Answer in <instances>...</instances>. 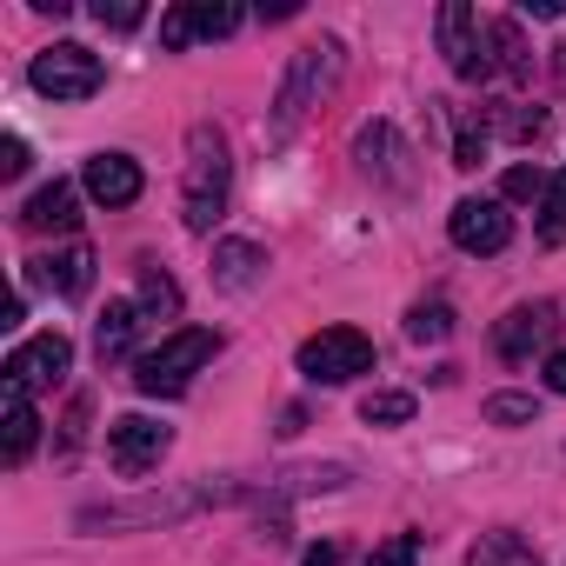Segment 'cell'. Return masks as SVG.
I'll return each instance as SVG.
<instances>
[{"mask_svg":"<svg viewBox=\"0 0 566 566\" xmlns=\"http://www.w3.org/2000/svg\"><path fill=\"white\" fill-rule=\"evenodd\" d=\"M440 48H447L460 81H493L500 74L493 54H486V21L467 8V0H447V8H440Z\"/></svg>","mask_w":566,"mask_h":566,"instance_id":"cell-6","label":"cell"},{"mask_svg":"<svg viewBox=\"0 0 566 566\" xmlns=\"http://www.w3.org/2000/svg\"><path fill=\"white\" fill-rule=\"evenodd\" d=\"M447 334H453V307H447V301H427V307L407 314V340L427 347V340H447Z\"/></svg>","mask_w":566,"mask_h":566,"instance_id":"cell-22","label":"cell"},{"mask_svg":"<svg viewBox=\"0 0 566 566\" xmlns=\"http://www.w3.org/2000/svg\"><path fill=\"white\" fill-rule=\"evenodd\" d=\"M539 240H546V247L566 240V174H553V187H546V200H539Z\"/></svg>","mask_w":566,"mask_h":566,"instance_id":"cell-23","label":"cell"},{"mask_svg":"<svg viewBox=\"0 0 566 566\" xmlns=\"http://www.w3.org/2000/svg\"><path fill=\"white\" fill-rule=\"evenodd\" d=\"M473 566H539V559L526 553L520 533H486V539L473 546Z\"/></svg>","mask_w":566,"mask_h":566,"instance_id":"cell-21","label":"cell"},{"mask_svg":"<svg viewBox=\"0 0 566 566\" xmlns=\"http://www.w3.org/2000/svg\"><path fill=\"white\" fill-rule=\"evenodd\" d=\"M354 154H360V167H367V174H380V180H394V187H407V167H400V140H394V127H387V120H374V127H360V140H354Z\"/></svg>","mask_w":566,"mask_h":566,"instance_id":"cell-15","label":"cell"},{"mask_svg":"<svg viewBox=\"0 0 566 566\" xmlns=\"http://www.w3.org/2000/svg\"><path fill=\"white\" fill-rule=\"evenodd\" d=\"M486 48H493V67H500V74H513V81L533 74V54H526V41H520L513 21H486Z\"/></svg>","mask_w":566,"mask_h":566,"instance_id":"cell-19","label":"cell"},{"mask_svg":"<svg viewBox=\"0 0 566 566\" xmlns=\"http://www.w3.org/2000/svg\"><path fill=\"white\" fill-rule=\"evenodd\" d=\"M74 367V340L67 334H34L8 354V387L34 394V387H61V374Z\"/></svg>","mask_w":566,"mask_h":566,"instance_id":"cell-7","label":"cell"},{"mask_svg":"<svg viewBox=\"0 0 566 566\" xmlns=\"http://www.w3.org/2000/svg\"><path fill=\"white\" fill-rule=\"evenodd\" d=\"M134 334H140V301H107V314H101V327H94V354H101V367L120 360V354L134 347Z\"/></svg>","mask_w":566,"mask_h":566,"instance_id":"cell-16","label":"cell"},{"mask_svg":"<svg viewBox=\"0 0 566 566\" xmlns=\"http://www.w3.org/2000/svg\"><path fill=\"white\" fill-rule=\"evenodd\" d=\"M81 187H87L101 207H134V200H140V167H134L127 154H94L87 174H81Z\"/></svg>","mask_w":566,"mask_h":566,"instance_id":"cell-12","label":"cell"},{"mask_svg":"<svg viewBox=\"0 0 566 566\" xmlns=\"http://www.w3.org/2000/svg\"><path fill=\"white\" fill-rule=\"evenodd\" d=\"M533 413H539L533 394H493V400H486V420H493V427H526Z\"/></svg>","mask_w":566,"mask_h":566,"instance_id":"cell-25","label":"cell"},{"mask_svg":"<svg viewBox=\"0 0 566 566\" xmlns=\"http://www.w3.org/2000/svg\"><path fill=\"white\" fill-rule=\"evenodd\" d=\"M301 374L321 380V387L360 380V374H374V340H367L360 327H321V334L301 347Z\"/></svg>","mask_w":566,"mask_h":566,"instance_id":"cell-5","label":"cell"},{"mask_svg":"<svg viewBox=\"0 0 566 566\" xmlns=\"http://www.w3.org/2000/svg\"><path fill=\"white\" fill-rule=\"evenodd\" d=\"M94 21H101V28H114V34H127V28H140V21H147V8H140V0H94Z\"/></svg>","mask_w":566,"mask_h":566,"instance_id":"cell-26","label":"cell"},{"mask_svg":"<svg viewBox=\"0 0 566 566\" xmlns=\"http://www.w3.org/2000/svg\"><path fill=\"white\" fill-rule=\"evenodd\" d=\"M480 154H486V134H480V127H460V147H453V167H480Z\"/></svg>","mask_w":566,"mask_h":566,"instance_id":"cell-29","label":"cell"},{"mask_svg":"<svg viewBox=\"0 0 566 566\" xmlns=\"http://www.w3.org/2000/svg\"><path fill=\"white\" fill-rule=\"evenodd\" d=\"M367 566H420V533H394L387 546H374Z\"/></svg>","mask_w":566,"mask_h":566,"instance_id":"cell-28","label":"cell"},{"mask_svg":"<svg viewBox=\"0 0 566 566\" xmlns=\"http://www.w3.org/2000/svg\"><path fill=\"white\" fill-rule=\"evenodd\" d=\"M526 14H539V21H559V14H566V0H526Z\"/></svg>","mask_w":566,"mask_h":566,"instance_id":"cell-32","label":"cell"},{"mask_svg":"<svg viewBox=\"0 0 566 566\" xmlns=\"http://www.w3.org/2000/svg\"><path fill=\"white\" fill-rule=\"evenodd\" d=\"M140 307H154V314H180V287H174L160 266H140Z\"/></svg>","mask_w":566,"mask_h":566,"instance_id":"cell-24","label":"cell"},{"mask_svg":"<svg viewBox=\"0 0 566 566\" xmlns=\"http://www.w3.org/2000/svg\"><path fill=\"white\" fill-rule=\"evenodd\" d=\"M360 420H367V427H407V420H413V394L380 387V394H367V400H360Z\"/></svg>","mask_w":566,"mask_h":566,"instance_id":"cell-20","label":"cell"},{"mask_svg":"<svg viewBox=\"0 0 566 566\" xmlns=\"http://www.w3.org/2000/svg\"><path fill=\"white\" fill-rule=\"evenodd\" d=\"M233 28H240V8H227V0H193V8H174V14L160 21V48L180 54V48L220 41V34H233Z\"/></svg>","mask_w":566,"mask_h":566,"instance_id":"cell-10","label":"cell"},{"mask_svg":"<svg viewBox=\"0 0 566 566\" xmlns=\"http://www.w3.org/2000/svg\"><path fill=\"white\" fill-rule=\"evenodd\" d=\"M34 273H41V287H54L61 301H81V294L94 287V247L48 253V260H34Z\"/></svg>","mask_w":566,"mask_h":566,"instance_id":"cell-13","label":"cell"},{"mask_svg":"<svg viewBox=\"0 0 566 566\" xmlns=\"http://www.w3.org/2000/svg\"><path fill=\"white\" fill-rule=\"evenodd\" d=\"M334 81H340V41H314V48H301L294 54V67H287V81H280V101H273V140H287L327 94H334Z\"/></svg>","mask_w":566,"mask_h":566,"instance_id":"cell-2","label":"cell"},{"mask_svg":"<svg viewBox=\"0 0 566 566\" xmlns=\"http://www.w3.org/2000/svg\"><path fill=\"white\" fill-rule=\"evenodd\" d=\"M307 566H340V546H314V553H307Z\"/></svg>","mask_w":566,"mask_h":566,"instance_id":"cell-33","label":"cell"},{"mask_svg":"<svg viewBox=\"0 0 566 566\" xmlns=\"http://www.w3.org/2000/svg\"><path fill=\"white\" fill-rule=\"evenodd\" d=\"M34 433H41V413H34V400L8 387V420H0V453H8V467H21V460L34 453Z\"/></svg>","mask_w":566,"mask_h":566,"instance_id":"cell-18","label":"cell"},{"mask_svg":"<svg viewBox=\"0 0 566 566\" xmlns=\"http://www.w3.org/2000/svg\"><path fill=\"white\" fill-rule=\"evenodd\" d=\"M28 81H34L48 101H94V94L107 87V67H101L94 48H81V41H54V48L34 54Z\"/></svg>","mask_w":566,"mask_h":566,"instance_id":"cell-4","label":"cell"},{"mask_svg":"<svg viewBox=\"0 0 566 566\" xmlns=\"http://www.w3.org/2000/svg\"><path fill=\"white\" fill-rule=\"evenodd\" d=\"M553 327H559V307H553V301H533V307H513V314L500 321L493 347H500V360H526Z\"/></svg>","mask_w":566,"mask_h":566,"instance_id":"cell-11","label":"cell"},{"mask_svg":"<svg viewBox=\"0 0 566 566\" xmlns=\"http://www.w3.org/2000/svg\"><path fill=\"white\" fill-rule=\"evenodd\" d=\"M447 233H453L460 253H500V247L513 240V213H506L500 200H453Z\"/></svg>","mask_w":566,"mask_h":566,"instance_id":"cell-9","label":"cell"},{"mask_svg":"<svg viewBox=\"0 0 566 566\" xmlns=\"http://www.w3.org/2000/svg\"><path fill=\"white\" fill-rule=\"evenodd\" d=\"M260 266H266V253H260L253 240H220V247H213V280H220V287H233V294L253 287Z\"/></svg>","mask_w":566,"mask_h":566,"instance_id":"cell-17","label":"cell"},{"mask_svg":"<svg viewBox=\"0 0 566 566\" xmlns=\"http://www.w3.org/2000/svg\"><path fill=\"white\" fill-rule=\"evenodd\" d=\"M546 187H553V180H546L539 167H506V180H500V193H506V200H539Z\"/></svg>","mask_w":566,"mask_h":566,"instance_id":"cell-27","label":"cell"},{"mask_svg":"<svg viewBox=\"0 0 566 566\" xmlns=\"http://www.w3.org/2000/svg\"><path fill=\"white\" fill-rule=\"evenodd\" d=\"M227 187H233V160H227V140L213 127H193L187 134V180H180V220L193 233H213V220L227 213Z\"/></svg>","mask_w":566,"mask_h":566,"instance_id":"cell-1","label":"cell"},{"mask_svg":"<svg viewBox=\"0 0 566 566\" xmlns=\"http://www.w3.org/2000/svg\"><path fill=\"white\" fill-rule=\"evenodd\" d=\"M546 387H553V394H559V400H566V347H559V354H553V360H546Z\"/></svg>","mask_w":566,"mask_h":566,"instance_id":"cell-31","label":"cell"},{"mask_svg":"<svg viewBox=\"0 0 566 566\" xmlns=\"http://www.w3.org/2000/svg\"><path fill=\"white\" fill-rule=\"evenodd\" d=\"M213 354H220V334H213V327H180V334H167L154 354H140V360H134V387H140V394H154V400L187 394V380H193Z\"/></svg>","mask_w":566,"mask_h":566,"instance_id":"cell-3","label":"cell"},{"mask_svg":"<svg viewBox=\"0 0 566 566\" xmlns=\"http://www.w3.org/2000/svg\"><path fill=\"white\" fill-rule=\"evenodd\" d=\"M21 220H28L34 233H48V227H54V233H67V227L81 220V187H74V180H48V187L21 207Z\"/></svg>","mask_w":566,"mask_h":566,"instance_id":"cell-14","label":"cell"},{"mask_svg":"<svg viewBox=\"0 0 566 566\" xmlns=\"http://www.w3.org/2000/svg\"><path fill=\"white\" fill-rule=\"evenodd\" d=\"M167 447H174V433H167L160 420H147V413H127V420H114V427H107V460H114L127 480L154 473Z\"/></svg>","mask_w":566,"mask_h":566,"instance_id":"cell-8","label":"cell"},{"mask_svg":"<svg viewBox=\"0 0 566 566\" xmlns=\"http://www.w3.org/2000/svg\"><path fill=\"white\" fill-rule=\"evenodd\" d=\"M0 174H8V180L28 174V140H0Z\"/></svg>","mask_w":566,"mask_h":566,"instance_id":"cell-30","label":"cell"}]
</instances>
